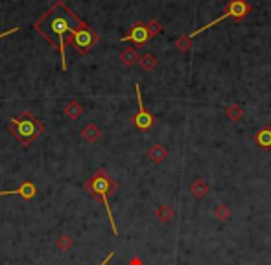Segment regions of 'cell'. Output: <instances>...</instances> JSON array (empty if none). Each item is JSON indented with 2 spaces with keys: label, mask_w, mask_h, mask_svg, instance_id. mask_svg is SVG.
<instances>
[{
  "label": "cell",
  "mask_w": 271,
  "mask_h": 265,
  "mask_svg": "<svg viewBox=\"0 0 271 265\" xmlns=\"http://www.w3.org/2000/svg\"><path fill=\"white\" fill-rule=\"evenodd\" d=\"M122 42H133V44H137V50L139 48H144L146 46V42L150 41V33H148V28H146V22L144 21H137L133 24L131 28L127 30V33L120 39Z\"/></svg>",
  "instance_id": "cell-6"
},
{
  "label": "cell",
  "mask_w": 271,
  "mask_h": 265,
  "mask_svg": "<svg viewBox=\"0 0 271 265\" xmlns=\"http://www.w3.org/2000/svg\"><path fill=\"white\" fill-rule=\"evenodd\" d=\"M4 196H19L22 197L24 201H34L35 196H37V186H35L32 181H24L19 188L9 190V192H0V197Z\"/></svg>",
  "instance_id": "cell-8"
},
{
  "label": "cell",
  "mask_w": 271,
  "mask_h": 265,
  "mask_svg": "<svg viewBox=\"0 0 271 265\" xmlns=\"http://www.w3.org/2000/svg\"><path fill=\"white\" fill-rule=\"evenodd\" d=\"M251 13V6L247 0H229L227 6L223 7V15L227 19L240 22L242 19H245Z\"/></svg>",
  "instance_id": "cell-7"
},
{
  "label": "cell",
  "mask_w": 271,
  "mask_h": 265,
  "mask_svg": "<svg viewBox=\"0 0 271 265\" xmlns=\"http://www.w3.org/2000/svg\"><path fill=\"white\" fill-rule=\"evenodd\" d=\"M146 155L152 162H155V164H162L168 157V149H166V146H162V144H153V146L148 149Z\"/></svg>",
  "instance_id": "cell-9"
},
{
  "label": "cell",
  "mask_w": 271,
  "mask_h": 265,
  "mask_svg": "<svg viewBox=\"0 0 271 265\" xmlns=\"http://www.w3.org/2000/svg\"><path fill=\"white\" fill-rule=\"evenodd\" d=\"M7 131L11 132L13 138L19 140L22 146H30L44 132V124L35 114L24 111L19 116L11 118L9 126H7Z\"/></svg>",
  "instance_id": "cell-3"
},
{
  "label": "cell",
  "mask_w": 271,
  "mask_h": 265,
  "mask_svg": "<svg viewBox=\"0 0 271 265\" xmlns=\"http://www.w3.org/2000/svg\"><path fill=\"white\" fill-rule=\"evenodd\" d=\"M225 114H227V118H229L231 122H240L243 116V109L240 107V103H231V105H227Z\"/></svg>",
  "instance_id": "cell-15"
},
{
  "label": "cell",
  "mask_w": 271,
  "mask_h": 265,
  "mask_svg": "<svg viewBox=\"0 0 271 265\" xmlns=\"http://www.w3.org/2000/svg\"><path fill=\"white\" fill-rule=\"evenodd\" d=\"M146 28H148V33H150V39H153V37H157V35L162 32V24L153 19V21L146 22Z\"/></svg>",
  "instance_id": "cell-21"
},
{
  "label": "cell",
  "mask_w": 271,
  "mask_h": 265,
  "mask_svg": "<svg viewBox=\"0 0 271 265\" xmlns=\"http://www.w3.org/2000/svg\"><path fill=\"white\" fill-rule=\"evenodd\" d=\"M190 192H192V196L195 199H203L210 192V188L203 179H195V182H192V186H190Z\"/></svg>",
  "instance_id": "cell-14"
},
{
  "label": "cell",
  "mask_w": 271,
  "mask_h": 265,
  "mask_svg": "<svg viewBox=\"0 0 271 265\" xmlns=\"http://www.w3.org/2000/svg\"><path fill=\"white\" fill-rule=\"evenodd\" d=\"M85 21H81L63 0H56L48 11L34 22V30L48 42L61 56V66L67 70V37L77 30Z\"/></svg>",
  "instance_id": "cell-1"
},
{
  "label": "cell",
  "mask_w": 271,
  "mask_h": 265,
  "mask_svg": "<svg viewBox=\"0 0 271 265\" xmlns=\"http://www.w3.org/2000/svg\"><path fill=\"white\" fill-rule=\"evenodd\" d=\"M118 190V184L113 181L111 177L107 175L105 169H98L94 173L90 175L87 182H85V192L89 194L92 199H98V201L104 202L105 210H107V217H109V223H111L113 234L118 236V227H116V221H115V216L111 212V206H109V197L113 194H116Z\"/></svg>",
  "instance_id": "cell-2"
},
{
  "label": "cell",
  "mask_w": 271,
  "mask_h": 265,
  "mask_svg": "<svg viewBox=\"0 0 271 265\" xmlns=\"http://www.w3.org/2000/svg\"><path fill=\"white\" fill-rule=\"evenodd\" d=\"M63 112H65V116L70 120H77L81 114H83V105L79 103L77 99H70L69 103L65 105V109H63Z\"/></svg>",
  "instance_id": "cell-12"
},
{
  "label": "cell",
  "mask_w": 271,
  "mask_h": 265,
  "mask_svg": "<svg viewBox=\"0 0 271 265\" xmlns=\"http://www.w3.org/2000/svg\"><path fill=\"white\" fill-rule=\"evenodd\" d=\"M21 26H13V28H9V30H6L4 33H0V41L4 39V37H7V35H13V33H17V32H21Z\"/></svg>",
  "instance_id": "cell-22"
},
{
  "label": "cell",
  "mask_w": 271,
  "mask_h": 265,
  "mask_svg": "<svg viewBox=\"0 0 271 265\" xmlns=\"http://www.w3.org/2000/svg\"><path fill=\"white\" fill-rule=\"evenodd\" d=\"M113 258H115V252H109V254H107V256H105V258L102 260V262H100V264H98V265H107V264H109V262H111Z\"/></svg>",
  "instance_id": "cell-23"
},
{
  "label": "cell",
  "mask_w": 271,
  "mask_h": 265,
  "mask_svg": "<svg viewBox=\"0 0 271 265\" xmlns=\"http://www.w3.org/2000/svg\"><path fill=\"white\" fill-rule=\"evenodd\" d=\"M155 217L159 219L160 223H168V221H172V217H174V210L170 208V206H166V204H162V206L157 208Z\"/></svg>",
  "instance_id": "cell-17"
},
{
  "label": "cell",
  "mask_w": 271,
  "mask_h": 265,
  "mask_svg": "<svg viewBox=\"0 0 271 265\" xmlns=\"http://www.w3.org/2000/svg\"><path fill=\"white\" fill-rule=\"evenodd\" d=\"M131 265H142V260H140V258H133L131 260Z\"/></svg>",
  "instance_id": "cell-24"
},
{
  "label": "cell",
  "mask_w": 271,
  "mask_h": 265,
  "mask_svg": "<svg viewBox=\"0 0 271 265\" xmlns=\"http://www.w3.org/2000/svg\"><path fill=\"white\" fill-rule=\"evenodd\" d=\"M135 94H137V103H139V111L135 112L133 116V126L137 127L139 131H148L152 129L155 124V116L146 109V105L142 101V92H140V83H135Z\"/></svg>",
  "instance_id": "cell-5"
},
{
  "label": "cell",
  "mask_w": 271,
  "mask_h": 265,
  "mask_svg": "<svg viewBox=\"0 0 271 265\" xmlns=\"http://www.w3.org/2000/svg\"><path fill=\"white\" fill-rule=\"evenodd\" d=\"M81 136H83L85 142L94 144V142H98L100 136H102V129H100L96 124H87V126L81 129Z\"/></svg>",
  "instance_id": "cell-11"
},
{
  "label": "cell",
  "mask_w": 271,
  "mask_h": 265,
  "mask_svg": "<svg viewBox=\"0 0 271 265\" xmlns=\"http://www.w3.org/2000/svg\"><path fill=\"white\" fill-rule=\"evenodd\" d=\"M57 249H59V251H70V249H72V237L69 236V234H63V236H59L57 237Z\"/></svg>",
  "instance_id": "cell-19"
},
{
  "label": "cell",
  "mask_w": 271,
  "mask_h": 265,
  "mask_svg": "<svg viewBox=\"0 0 271 265\" xmlns=\"http://www.w3.org/2000/svg\"><path fill=\"white\" fill-rule=\"evenodd\" d=\"M255 142L257 146H260L262 149H271V127H260L257 132H255Z\"/></svg>",
  "instance_id": "cell-10"
},
{
  "label": "cell",
  "mask_w": 271,
  "mask_h": 265,
  "mask_svg": "<svg viewBox=\"0 0 271 265\" xmlns=\"http://www.w3.org/2000/svg\"><path fill=\"white\" fill-rule=\"evenodd\" d=\"M231 208L229 206H225V204H220V206H216V210H214V216H216V219H220V221H227L231 217Z\"/></svg>",
  "instance_id": "cell-20"
},
{
  "label": "cell",
  "mask_w": 271,
  "mask_h": 265,
  "mask_svg": "<svg viewBox=\"0 0 271 265\" xmlns=\"http://www.w3.org/2000/svg\"><path fill=\"white\" fill-rule=\"evenodd\" d=\"M100 41V37L94 30L90 28L87 22H83L77 30H74L72 33L67 37V46H72L79 56H87L90 50L94 48Z\"/></svg>",
  "instance_id": "cell-4"
},
{
  "label": "cell",
  "mask_w": 271,
  "mask_h": 265,
  "mask_svg": "<svg viewBox=\"0 0 271 265\" xmlns=\"http://www.w3.org/2000/svg\"><path fill=\"white\" fill-rule=\"evenodd\" d=\"M139 63H140V66H142V68L146 70V72H152V70L157 66V57L153 56L152 52H146L144 56H140Z\"/></svg>",
  "instance_id": "cell-16"
},
{
  "label": "cell",
  "mask_w": 271,
  "mask_h": 265,
  "mask_svg": "<svg viewBox=\"0 0 271 265\" xmlns=\"http://www.w3.org/2000/svg\"><path fill=\"white\" fill-rule=\"evenodd\" d=\"M268 265H271V262H270V264H268Z\"/></svg>",
  "instance_id": "cell-25"
},
{
  "label": "cell",
  "mask_w": 271,
  "mask_h": 265,
  "mask_svg": "<svg viewBox=\"0 0 271 265\" xmlns=\"http://www.w3.org/2000/svg\"><path fill=\"white\" fill-rule=\"evenodd\" d=\"M120 59H122V63L125 65V66H133V65L139 63V52H137V48H133V46H127V48L122 50V54H120Z\"/></svg>",
  "instance_id": "cell-13"
},
{
  "label": "cell",
  "mask_w": 271,
  "mask_h": 265,
  "mask_svg": "<svg viewBox=\"0 0 271 265\" xmlns=\"http://www.w3.org/2000/svg\"><path fill=\"white\" fill-rule=\"evenodd\" d=\"M174 44H175V48L177 50H181V52H188V50L192 48V39H188V35H181V37H177L174 41Z\"/></svg>",
  "instance_id": "cell-18"
}]
</instances>
